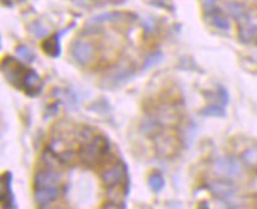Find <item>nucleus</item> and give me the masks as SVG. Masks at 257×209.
<instances>
[{"instance_id": "1", "label": "nucleus", "mask_w": 257, "mask_h": 209, "mask_svg": "<svg viewBox=\"0 0 257 209\" xmlns=\"http://www.w3.org/2000/svg\"><path fill=\"white\" fill-rule=\"evenodd\" d=\"M4 74L10 84L23 90L29 96H37L43 88L41 78L31 68L23 67L17 60L7 56L2 62Z\"/></svg>"}, {"instance_id": "2", "label": "nucleus", "mask_w": 257, "mask_h": 209, "mask_svg": "<svg viewBox=\"0 0 257 209\" xmlns=\"http://www.w3.org/2000/svg\"><path fill=\"white\" fill-rule=\"evenodd\" d=\"M108 152H110V141L105 136L96 135L88 142L82 144L81 152H79V160L82 164L91 167L104 160L108 154Z\"/></svg>"}, {"instance_id": "3", "label": "nucleus", "mask_w": 257, "mask_h": 209, "mask_svg": "<svg viewBox=\"0 0 257 209\" xmlns=\"http://www.w3.org/2000/svg\"><path fill=\"white\" fill-rule=\"evenodd\" d=\"M213 170L224 178H234L240 174L242 172V164L234 156H221L213 162Z\"/></svg>"}, {"instance_id": "4", "label": "nucleus", "mask_w": 257, "mask_h": 209, "mask_svg": "<svg viewBox=\"0 0 257 209\" xmlns=\"http://www.w3.org/2000/svg\"><path fill=\"white\" fill-rule=\"evenodd\" d=\"M100 178H102V182H104L107 186L120 185L126 179V168L122 162H116L114 166H111L110 168H107L104 173H102Z\"/></svg>"}, {"instance_id": "5", "label": "nucleus", "mask_w": 257, "mask_h": 209, "mask_svg": "<svg viewBox=\"0 0 257 209\" xmlns=\"http://www.w3.org/2000/svg\"><path fill=\"white\" fill-rule=\"evenodd\" d=\"M61 176L55 170H40L34 178V188H47V186H60Z\"/></svg>"}, {"instance_id": "6", "label": "nucleus", "mask_w": 257, "mask_h": 209, "mask_svg": "<svg viewBox=\"0 0 257 209\" xmlns=\"http://www.w3.org/2000/svg\"><path fill=\"white\" fill-rule=\"evenodd\" d=\"M61 196V188L60 186H47V188H38L34 192L35 203L38 206H47L52 202H55Z\"/></svg>"}, {"instance_id": "7", "label": "nucleus", "mask_w": 257, "mask_h": 209, "mask_svg": "<svg viewBox=\"0 0 257 209\" xmlns=\"http://www.w3.org/2000/svg\"><path fill=\"white\" fill-rule=\"evenodd\" d=\"M72 56H73V60H75L78 64H81V66L88 64V61H90L91 56H93L91 44H90V42H84V41H76V42H73V46H72Z\"/></svg>"}, {"instance_id": "8", "label": "nucleus", "mask_w": 257, "mask_h": 209, "mask_svg": "<svg viewBox=\"0 0 257 209\" xmlns=\"http://www.w3.org/2000/svg\"><path fill=\"white\" fill-rule=\"evenodd\" d=\"M209 190L213 196L222 200H230L236 192V186L230 180H215L209 185Z\"/></svg>"}, {"instance_id": "9", "label": "nucleus", "mask_w": 257, "mask_h": 209, "mask_svg": "<svg viewBox=\"0 0 257 209\" xmlns=\"http://www.w3.org/2000/svg\"><path fill=\"white\" fill-rule=\"evenodd\" d=\"M11 182H13V174L5 173L2 178V204L4 209H16V198L13 196L11 190Z\"/></svg>"}, {"instance_id": "10", "label": "nucleus", "mask_w": 257, "mask_h": 209, "mask_svg": "<svg viewBox=\"0 0 257 209\" xmlns=\"http://www.w3.org/2000/svg\"><path fill=\"white\" fill-rule=\"evenodd\" d=\"M128 17H136V16L126 14V12H104V14H99V16L93 17L87 24H90V26H93V28H97L99 24L105 23V22H117V20L128 18Z\"/></svg>"}, {"instance_id": "11", "label": "nucleus", "mask_w": 257, "mask_h": 209, "mask_svg": "<svg viewBox=\"0 0 257 209\" xmlns=\"http://www.w3.org/2000/svg\"><path fill=\"white\" fill-rule=\"evenodd\" d=\"M156 147L159 154L162 156H171L177 150V141L174 138H159L156 141Z\"/></svg>"}, {"instance_id": "12", "label": "nucleus", "mask_w": 257, "mask_h": 209, "mask_svg": "<svg viewBox=\"0 0 257 209\" xmlns=\"http://www.w3.org/2000/svg\"><path fill=\"white\" fill-rule=\"evenodd\" d=\"M43 48L44 52L52 58H57L60 56L61 54V48H60V35H52L50 38H47L44 42H43Z\"/></svg>"}, {"instance_id": "13", "label": "nucleus", "mask_w": 257, "mask_h": 209, "mask_svg": "<svg viewBox=\"0 0 257 209\" xmlns=\"http://www.w3.org/2000/svg\"><path fill=\"white\" fill-rule=\"evenodd\" d=\"M162 126V122L157 116H148L143 118L142 124H140V130L146 135L154 134L156 130H159V128Z\"/></svg>"}, {"instance_id": "14", "label": "nucleus", "mask_w": 257, "mask_h": 209, "mask_svg": "<svg viewBox=\"0 0 257 209\" xmlns=\"http://www.w3.org/2000/svg\"><path fill=\"white\" fill-rule=\"evenodd\" d=\"M131 74H133V70H131V68H117V70H114L113 73H110L107 82H108L110 85H117V84L125 82Z\"/></svg>"}, {"instance_id": "15", "label": "nucleus", "mask_w": 257, "mask_h": 209, "mask_svg": "<svg viewBox=\"0 0 257 209\" xmlns=\"http://www.w3.org/2000/svg\"><path fill=\"white\" fill-rule=\"evenodd\" d=\"M257 36V28L249 26V24H242L239 28V38L242 42H251Z\"/></svg>"}, {"instance_id": "16", "label": "nucleus", "mask_w": 257, "mask_h": 209, "mask_svg": "<svg viewBox=\"0 0 257 209\" xmlns=\"http://www.w3.org/2000/svg\"><path fill=\"white\" fill-rule=\"evenodd\" d=\"M227 11H228L230 16H233L237 22H245L246 17H248L246 10H245L242 5H239V4H230V5L227 6Z\"/></svg>"}, {"instance_id": "17", "label": "nucleus", "mask_w": 257, "mask_h": 209, "mask_svg": "<svg viewBox=\"0 0 257 209\" xmlns=\"http://www.w3.org/2000/svg\"><path fill=\"white\" fill-rule=\"evenodd\" d=\"M201 114L207 117H222L225 114V110H224V104H209L207 108H204L201 111Z\"/></svg>"}, {"instance_id": "18", "label": "nucleus", "mask_w": 257, "mask_h": 209, "mask_svg": "<svg viewBox=\"0 0 257 209\" xmlns=\"http://www.w3.org/2000/svg\"><path fill=\"white\" fill-rule=\"evenodd\" d=\"M148 184H149V188H151L152 191L159 192V191H162L163 186H165V179H163V176H162L160 173H154V174H151Z\"/></svg>"}, {"instance_id": "19", "label": "nucleus", "mask_w": 257, "mask_h": 209, "mask_svg": "<svg viewBox=\"0 0 257 209\" xmlns=\"http://www.w3.org/2000/svg\"><path fill=\"white\" fill-rule=\"evenodd\" d=\"M212 24L215 26V28H218V29H222V30H227L228 28H230V24H228V20L224 17V14L222 12H219V11H213V16H212Z\"/></svg>"}, {"instance_id": "20", "label": "nucleus", "mask_w": 257, "mask_h": 209, "mask_svg": "<svg viewBox=\"0 0 257 209\" xmlns=\"http://www.w3.org/2000/svg\"><path fill=\"white\" fill-rule=\"evenodd\" d=\"M16 54L20 60L26 61V62H32L34 61V54H32V50L28 47V46H19L16 48Z\"/></svg>"}, {"instance_id": "21", "label": "nucleus", "mask_w": 257, "mask_h": 209, "mask_svg": "<svg viewBox=\"0 0 257 209\" xmlns=\"http://www.w3.org/2000/svg\"><path fill=\"white\" fill-rule=\"evenodd\" d=\"M162 61H163V54H162V52H156V54H152V55H149L146 58V61H145V70L151 68L152 66H157Z\"/></svg>"}, {"instance_id": "22", "label": "nucleus", "mask_w": 257, "mask_h": 209, "mask_svg": "<svg viewBox=\"0 0 257 209\" xmlns=\"http://www.w3.org/2000/svg\"><path fill=\"white\" fill-rule=\"evenodd\" d=\"M29 29H31L32 34H34L35 36H38V38H43V36L47 35V29H46L40 22H34V23L29 26Z\"/></svg>"}, {"instance_id": "23", "label": "nucleus", "mask_w": 257, "mask_h": 209, "mask_svg": "<svg viewBox=\"0 0 257 209\" xmlns=\"http://www.w3.org/2000/svg\"><path fill=\"white\" fill-rule=\"evenodd\" d=\"M243 160L246 161V164H254L255 162V160H257V152L255 150H246L245 153H243Z\"/></svg>"}, {"instance_id": "24", "label": "nucleus", "mask_w": 257, "mask_h": 209, "mask_svg": "<svg viewBox=\"0 0 257 209\" xmlns=\"http://www.w3.org/2000/svg\"><path fill=\"white\" fill-rule=\"evenodd\" d=\"M216 5V0H204V8H205V12L207 14H210V12H213L215 11V6Z\"/></svg>"}, {"instance_id": "25", "label": "nucleus", "mask_w": 257, "mask_h": 209, "mask_svg": "<svg viewBox=\"0 0 257 209\" xmlns=\"http://www.w3.org/2000/svg\"><path fill=\"white\" fill-rule=\"evenodd\" d=\"M154 20H151V18H145V20H142V26L145 28V30L148 32V34H151L152 30H154Z\"/></svg>"}, {"instance_id": "26", "label": "nucleus", "mask_w": 257, "mask_h": 209, "mask_svg": "<svg viewBox=\"0 0 257 209\" xmlns=\"http://www.w3.org/2000/svg\"><path fill=\"white\" fill-rule=\"evenodd\" d=\"M102 209H123V208L116 202H108V203L104 204V208H102Z\"/></svg>"}, {"instance_id": "27", "label": "nucleus", "mask_w": 257, "mask_h": 209, "mask_svg": "<svg viewBox=\"0 0 257 209\" xmlns=\"http://www.w3.org/2000/svg\"><path fill=\"white\" fill-rule=\"evenodd\" d=\"M57 209H63V208H57Z\"/></svg>"}]
</instances>
